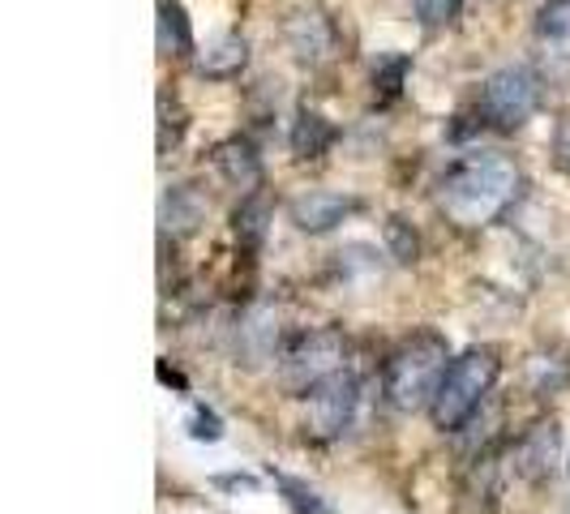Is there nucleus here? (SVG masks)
Segmentation results:
<instances>
[{
	"instance_id": "nucleus-6",
	"label": "nucleus",
	"mask_w": 570,
	"mask_h": 514,
	"mask_svg": "<svg viewBox=\"0 0 570 514\" xmlns=\"http://www.w3.org/2000/svg\"><path fill=\"white\" fill-rule=\"evenodd\" d=\"M284 39H287V52L301 60V65H326V60L335 57V48H340V34H335V22L326 18V9H296L292 18L284 22Z\"/></svg>"
},
{
	"instance_id": "nucleus-14",
	"label": "nucleus",
	"mask_w": 570,
	"mask_h": 514,
	"mask_svg": "<svg viewBox=\"0 0 570 514\" xmlns=\"http://www.w3.org/2000/svg\"><path fill=\"white\" fill-rule=\"evenodd\" d=\"M159 52H164V57H185V52H194L189 13H185L176 0H164V4H159Z\"/></svg>"
},
{
	"instance_id": "nucleus-5",
	"label": "nucleus",
	"mask_w": 570,
	"mask_h": 514,
	"mask_svg": "<svg viewBox=\"0 0 570 514\" xmlns=\"http://www.w3.org/2000/svg\"><path fill=\"white\" fill-rule=\"evenodd\" d=\"M343 373V339L335 330H317L309 339H301L284 360V386L292 395H314L322 382Z\"/></svg>"
},
{
	"instance_id": "nucleus-17",
	"label": "nucleus",
	"mask_w": 570,
	"mask_h": 514,
	"mask_svg": "<svg viewBox=\"0 0 570 514\" xmlns=\"http://www.w3.org/2000/svg\"><path fill=\"white\" fill-rule=\"evenodd\" d=\"M537 34L549 43H567L570 39V0H549L537 13Z\"/></svg>"
},
{
	"instance_id": "nucleus-16",
	"label": "nucleus",
	"mask_w": 570,
	"mask_h": 514,
	"mask_svg": "<svg viewBox=\"0 0 570 514\" xmlns=\"http://www.w3.org/2000/svg\"><path fill=\"white\" fill-rule=\"evenodd\" d=\"M279 485V497H284V506L292 514H335V506L317 493V488H309L305 481H292V476H279L275 481Z\"/></svg>"
},
{
	"instance_id": "nucleus-4",
	"label": "nucleus",
	"mask_w": 570,
	"mask_h": 514,
	"mask_svg": "<svg viewBox=\"0 0 570 514\" xmlns=\"http://www.w3.org/2000/svg\"><path fill=\"white\" fill-rule=\"evenodd\" d=\"M544 86L537 78V69L528 65H507L498 73H489L485 86H481V112L493 129H519L528 125L537 108H541Z\"/></svg>"
},
{
	"instance_id": "nucleus-21",
	"label": "nucleus",
	"mask_w": 570,
	"mask_h": 514,
	"mask_svg": "<svg viewBox=\"0 0 570 514\" xmlns=\"http://www.w3.org/2000/svg\"><path fill=\"white\" fill-rule=\"evenodd\" d=\"M189 437H194V442H219V437H224V421H219L210 407H194V416H189Z\"/></svg>"
},
{
	"instance_id": "nucleus-15",
	"label": "nucleus",
	"mask_w": 570,
	"mask_h": 514,
	"mask_svg": "<svg viewBox=\"0 0 570 514\" xmlns=\"http://www.w3.org/2000/svg\"><path fill=\"white\" fill-rule=\"evenodd\" d=\"M335 142V129H331V120L317 112H301L296 116V125H292V150L301 155V159H317V155H326V146Z\"/></svg>"
},
{
	"instance_id": "nucleus-18",
	"label": "nucleus",
	"mask_w": 570,
	"mask_h": 514,
	"mask_svg": "<svg viewBox=\"0 0 570 514\" xmlns=\"http://www.w3.org/2000/svg\"><path fill=\"white\" fill-rule=\"evenodd\" d=\"M262 231H266V206L257 198H245L236 206V236H240L245 245H257Z\"/></svg>"
},
{
	"instance_id": "nucleus-13",
	"label": "nucleus",
	"mask_w": 570,
	"mask_h": 514,
	"mask_svg": "<svg viewBox=\"0 0 570 514\" xmlns=\"http://www.w3.org/2000/svg\"><path fill=\"white\" fill-rule=\"evenodd\" d=\"M558 455H562V433H558L553 421L537 425L523 437V446H519V463H523L528 476H549L558 467Z\"/></svg>"
},
{
	"instance_id": "nucleus-7",
	"label": "nucleus",
	"mask_w": 570,
	"mask_h": 514,
	"mask_svg": "<svg viewBox=\"0 0 570 514\" xmlns=\"http://www.w3.org/2000/svg\"><path fill=\"white\" fill-rule=\"evenodd\" d=\"M352 412H356V377L352 373L322 382L309 395V425L317 437H340L343 428L352 425Z\"/></svg>"
},
{
	"instance_id": "nucleus-9",
	"label": "nucleus",
	"mask_w": 570,
	"mask_h": 514,
	"mask_svg": "<svg viewBox=\"0 0 570 514\" xmlns=\"http://www.w3.org/2000/svg\"><path fill=\"white\" fill-rule=\"evenodd\" d=\"M275 339H279V317H275V309L271 305H254L249 314L240 317V326H236V356L245 365H262V360H271Z\"/></svg>"
},
{
	"instance_id": "nucleus-8",
	"label": "nucleus",
	"mask_w": 570,
	"mask_h": 514,
	"mask_svg": "<svg viewBox=\"0 0 570 514\" xmlns=\"http://www.w3.org/2000/svg\"><path fill=\"white\" fill-rule=\"evenodd\" d=\"M287 215L301 231L322 236V231L340 228L347 215H356V198H343V194H331V189H309V194L287 201Z\"/></svg>"
},
{
	"instance_id": "nucleus-2",
	"label": "nucleus",
	"mask_w": 570,
	"mask_h": 514,
	"mask_svg": "<svg viewBox=\"0 0 570 514\" xmlns=\"http://www.w3.org/2000/svg\"><path fill=\"white\" fill-rule=\"evenodd\" d=\"M498 369H502V360H498L493 347H472V352L455 356L451 369L442 373V382H438V395L429 403L433 425L442 428V433L463 428V421H468V416L481 407V399L493 391Z\"/></svg>"
},
{
	"instance_id": "nucleus-1",
	"label": "nucleus",
	"mask_w": 570,
	"mask_h": 514,
	"mask_svg": "<svg viewBox=\"0 0 570 514\" xmlns=\"http://www.w3.org/2000/svg\"><path fill=\"white\" fill-rule=\"evenodd\" d=\"M523 176L507 155H468L455 168L442 176L438 185V206L446 210V219H455L459 228H485L498 215H507V206L519 198Z\"/></svg>"
},
{
	"instance_id": "nucleus-11",
	"label": "nucleus",
	"mask_w": 570,
	"mask_h": 514,
	"mask_svg": "<svg viewBox=\"0 0 570 514\" xmlns=\"http://www.w3.org/2000/svg\"><path fill=\"white\" fill-rule=\"evenodd\" d=\"M215 168L236 189H254L262 180V159H257L254 142H245V138H228L215 146Z\"/></svg>"
},
{
	"instance_id": "nucleus-22",
	"label": "nucleus",
	"mask_w": 570,
	"mask_h": 514,
	"mask_svg": "<svg viewBox=\"0 0 570 514\" xmlns=\"http://www.w3.org/2000/svg\"><path fill=\"white\" fill-rule=\"evenodd\" d=\"M553 164L570 176V116H562L553 129Z\"/></svg>"
},
{
	"instance_id": "nucleus-20",
	"label": "nucleus",
	"mask_w": 570,
	"mask_h": 514,
	"mask_svg": "<svg viewBox=\"0 0 570 514\" xmlns=\"http://www.w3.org/2000/svg\"><path fill=\"white\" fill-rule=\"evenodd\" d=\"M386 245H391V254L400 257V261H416V254H421L416 231L407 228L400 215H391V219H386Z\"/></svg>"
},
{
	"instance_id": "nucleus-10",
	"label": "nucleus",
	"mask_w": 570,
	"mask_h": 514,
	"mask_svg": "<svg viewBox=\"0 0 570 514\" xmlns=\"http://www.w3.org/2000/svg\"><path fill=\"white\" fill-rule=\"evenodd\" d=\"M202 219H206V198L194 185H171L168 194L159 198V224H164V231L189 236Z\"/></svg>"
},
{
	"instance_id": "nucleus-19",
	"label": "nucleus",
	"mask_w": 570,
	"mask_h": 514,
	"mask_svg": "<svg viewBox=\"0 0 570 514\" xmlns=\"http://www.w3.org/2000/svg\"><path fill=\"white\" fill-rule=\"evenodd\" d=\"M463 9V0H412V13L421 27H451Z\"/></svg>"
},
{
	"instance_id": "nucleus-3",
	"label": "nucleus",
	"mask_w": 570,
	"mask_h": 514,
	"mask_svg": "<svg viewBox=\"0 0 570 514\" xmlns=\"http://www.w3.org/2000/svg\"><path fill=\"white\" fill-rule=\"evenodd\" d=\"M451 369L446 365V339H438V335H416V339H407L391 356V365H386V395L395 407L403 412H416V407H425L433 403L438 395V382H442V373Z\"/></svg>"
},
{
	"instance_id": "nucleus-12",
	"label": "nucleus",
	"mask_w": 570,
	"mask_h": 514,
	"mask_svg": "<svg viewBox=\"0 0 570 514\" xmlns=\"http://www.w3.org/2000/svg\"><path fill=\"white\" fill-rule=\"evenodd\" d=\"M245 65H249V39L245 34H224L198 57V73L202 78H236Z\"/></svg>"
}]
</instances>
